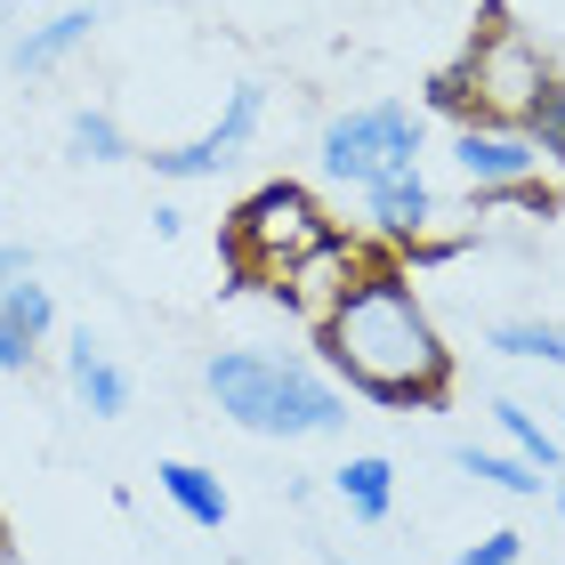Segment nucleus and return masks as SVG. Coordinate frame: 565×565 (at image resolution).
Here are the masks:
<instances>
[{"instance_id": "obj_20", "label": "nucleus", "mask_w": 565, "mask_h": 565, "mask_svg": "<svg viewBox=\"0 0 565 565\" xmlns=\"http://www.w3.org/2000/svg\"><path fill=\"white\" fill-rule=\"evenodd\" d=\"M460 565H525V533H509V525L477 533V542L460 550Z\"/></svg>"}, {"instance_id": "obj_14", "label": "nucleus", "mask_w": 565, "mask_h": 565, "mask_svg": "<svg viewBox=\"0 0 565 565\" xmlns=\"http://www.w3.org/2000/svg\"><path fill=\"white\" fill-rule=\"evenodd\" d=\"M153 493H162L186 525H202V533H218L226 509H235L226 484H218V469H202V460H162V469H153Z\"/></svg>"}, {"instance_id": "obj_10", "label": "nucleus", "mask_w": 565, "mask_h": 565, "mask_svg": "<svg viewBox=\"0 0 565 565\" xmlns=\"http://www.w3.org/2000/svg\"><path fill=\"white\" fill-rule=\"evenodd\" d=\"M355 235L364 243H396V250H413V243H428L436 235V186L420 170H404V178H380V186H364L355 194Z\"/></svg>"}, {"instance_id": "obj_19", "label": "nucleus", "mask_w": 565, "mask_h": 565, "mask_svg": "<svg viewBox=\"0 0 565 565\" xmlns=\"http://www.w3.org/2000/svg\"><path fill=\"white\" fill-rule=\"evenodd\" d=\"M518 130L542 146V170H557V178H565V82H550L542 97H533V106L518 114Z\"/></svg>"}, {"instance_id": "obj_7", "label": "nucleus", "mask_w": 565, "mask_h": 565, "mask_svg": "<svg viewBox=\"0 0 565 565\" xmlns=\"http://www.w3.org/2000/svg\"><path fill=\"white\" fill-rule=\"evenodd\" d=\"M49 331H57V291L41 282L33 250L0 243V380L33 372V355L49 348Z\"/></svg>"}, {"instance_id": "obj_22", "label": "nucleus", "mask_w": 565, "mask_h": 565, "mask_svg": "<svg viewBox=\"0 0 565 565\" xmlns=\"http://www.w3.org/2000/svg\"><path fill=\"white\" fill-rule=\"evenodd\" d=\"M550 493H557V518H565V484H550Z\"/></svg>"}, {"instance_id": "obj_25", "label": "nucleus", "mask_w": 565, "mask_h": 565, "mask_svg": "<svg viewBox=\"0 0 565 565\" xmlns=\"http://www.w3.org/2000/svg\"><path fill=\"white\" fill-rule=\"evenodd\" d=\"M557 436H565V413H557Z\"/></svg>"}, {"instance_id": "obj_9", "label": "nucleus", "mask_w": 565, "mask_h": 565, "mask_svg": "<svg viewBox=\"0 0 565 565\" xmlns=\"http://www.w3.org/2000/svg\"><path fill=\"white\" fill-rule=\"evenodd\" d=\"M372 267V243L364 235H348V226H331V235L307 250V259H291L282 267V282H275V299L291 307V316H307V323H323L331 307L348 299V282Z\"/></svg>"}, {"instance_id": "obj_16", "label": "nucleus", "mask_w": 565, "mask_h": 565, "mask_svg": "<svg viewBox=\"0 0 565 565\" xmlns=\"http://www.w3.org/2000/svg\"><path fill=\"white\" fill-rule=\"evenodd\" d=\"M452 469H460V477H477V484H493V493H518V501H542V493H550V477L533 469V460H518V452L452 445Z\"/></svg>"}, {"instance_id": "obj_18", "label": "nucleus", "mask_w": 565, "mask_h": 565, "mask_svg": "<svg viewBox=\"0 0 565 565\" xmlns=\"http://www.w3.org/2000/svg\"><path fill=\"white\" fill-rule=\"evenodd\" d=\"M484 348H493V355H518V364H550V372H565V323H542V316H509V323H493V331H484Z\"/></svg>"}, {"instance_id": "obj_12", "label": "nucleus", "mask_w": 565, "mask_h": 565, "mask_svg": "<svg viewBox=\"0 0 565 565\" xmlns=\"http://www.w3.org/2000/svg\"><path fill=\"white\" fill-rule=\"evenodd\" d=\"M89 33H97V9H57V17L24 24V33L9 41V65L41 82V73H57L65 57H82V49H89Z\"/></svg>"}, {"instance_id": "obj_23", "label": "nucleus", "mask_w": 565, "mask_h": 565, "mask_svg": "<svg viewBox=\"0 0 565 565\" xmlns=\"http://www.w3.org/2000/svg\"><path fill=\"white\" fill-rule=\"evenodd\" d=\"M323 565H348V557H340V550H323Z\"/></svg>"}, {"instance_id": "obj_6", "label": "nucleus", "mask_w": 565, "mask_h": 565, "mask_svg": "<svg viewBox=\"0 0 565 565\" xmlns=\"http://www.w3.org/2000/svg\"><path fill=\"white\" fill-rule=\"evenodd\" d=\"M259 121H267V89L259 82H235V89H226V106L211 114V130H194L178 146H153L146 162H153V178H170V186H194V178H218L226 162H243L250 138H259Z\"/></svg>"}, {"instance_id": "obj_2", "label": "nucleus", "mask_w": 565, "mask_h": 565, "mask_svg": "<svg viewBox=\"0 0 565 565\" xmlns=\"http://www.w3.org/2000/svg\"><path fill=\"white\" fill-rule=\"evenodd\" d=\"M202 396L218 404V420H235L243 436H267V445H316V436L348 428L340 380L307 355H275V348H211Z\"/></svg>"}, {"instance_id": "obj_3", "label": "nucleus", "mask_w": 565, "mask_h": 565, "mask_svg": "<svg viewBox=\"0 0 565 565\" xmlns=\"http://www.w3.org/2000/svg\"><path fill=\"white\" fill-rule=\"evenodd\" d=\"M331 226H340V218H323V202L307 194L299 178H267V186H250L235 211H226L218 250H226V267H235V282H259V291H275L282 267L307 259Z\"/></svg>"}, {"instance_id": "obj_4", "label": "nucleus", "mask_w": 565, "mask_h": 565, "mask_svg": "<svg viewBox=\"0 0 565 565\" xmlns=\"http://www.w3.org/2000/svg\"><path fill=\"white\" fill-rule=\"evenodd\" d=\"M420 146H428V114L404 106V97H372V106H348V114L323 121L316 170L331 178V186L364 194V186H380V178L420 170Z\"/></svg>"}, {"instance_id": "obj_17", "label": "nucleus", "mask_w": 565, "mask_h": 565, "mask_svg": "<svg viewBox=\"0 0 565 565\" xmlns=\"http://www.w3.org/2000/svg\"><path fill=\"white\" fill-rule=\"evenodd\" d=\"M65 162H82V170H106V162H130V130L106 114V106H82L65 121Z\"/></svg>"}, {"instance_id": "obj_24", "label": "nucleus", "mask_w": 565, "mask_h": 565, "mask_svg": "<svg viewBox=\"0 0 565 565\" xmlns=\"http://www.w3.org/2000/svg\"><path fill=\"white\" fill-rule=\"evenodd\" d=\"M0 24H9V0H0Z\"/></svg>"}, {"instance_id": "obj_15", "label": "nucleus", "mask_w": 565, "mask_h": 565, "mask_svg": "<svg viewBox=\"0 0 565 565\" xmlns=\"http://www.w3.org/2000/svg\"><path fill=\"white\" fill-rule=\"evenodd\" d=\"M493 428L509 436V452H518V460H533V469H542L550 484L565 477V436H557L542 413H533V404H518V396H493Z\"/></svg>"}, {"instance_id": "obj_13", "label": "nucleus", "mask_w": 565, "mask_h": 565, "mask_svg": "<svg viewBox=\"0 0 565 565\" xmlns=\"http://www.w3.org/2000/svg\"><path fill=\"white\" fill-rule=\"evenodd\" d=\"M331 501H340L355 525H388L396 518V460L388 452H348L340 469H331Z\"/></svg>"}, {"instance_id": "obj_1", "label": "nucleus", "mask_w": 565, "mask_h": 565, "mask_svg": "<svg viewBox=\"0 0 565 565\" xmlns=\"http://www.w3.org/2000/svg\"><path fill=\"white\" fill-rule=\"evenodd\" d=\"M316 348L348 396H372L388 413H436L452 396V348L404 259H372L355 275L348 299L316 323Z\"/></svg>"}, {"instance_id": "obj_8", "label": "nucleus", "mask_w": 565, "mask_h": 565, "mask_svg": "<svg viewBox=\"0 0 565 565\" xmlns=\"http://www.w3.org/2000/svg\"><path fill=\"white\" fill-rule=\"evenodd\" d=\"M452 170L469 178V194H501V186H525V178H542V146H533L518 121H493V114H469L452 121Z\"/></svg>"}, {"instance_id": "obj_21", "label": "nucleus", "mask_w": 565, "mask_h": 565, "mask_svg": "<svg viewBox=\"0 0 565 565\" xmlns=\"http://www.w3.org/2000/svg\"><path fill=\"white\" fill-rule=\"evenodd\" d=\"M153 235L178 243V235H186V211H170V202H162V211H153Z\"/></svg>"}, {"instance_id": "obj_11", "label": "nucleus", "mask_w": 565, "mask_h": 565, "mask_svg": "<svg viewBox=\"0 0 565 565\" xmlns=\"http://www.w3.org/2000/svg\"><path fill=\"white\" fill-rule=\"evenodd\" d=\"M65 388H73V404H82L89 420H121L138 404V380H130V364L97 340V331L82 323V331H65Z\"/></svg>"}, {"instance_id": "obj_5", "label": "nucleus", "mask_w": 565, "mask_h": 565, "mask_svg": "<svg viewBox=\"0 0 565 565\" xmlns=\"http://www.w3.org/2000/svg\"><path fill=\"white\" fill-rule=\"evenodd\" d=\"M445 82L469 97V114H493V121H518L533 97H542L557 73H550V57L533 49V33L525 24H509L501 9L477 24V41H469V57H460V73H445Z\"/></svg>"}]
</instances>
